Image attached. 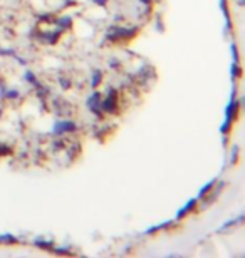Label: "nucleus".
Segmentation results:
<instances>
[{
  "instance_id": "obj_1",
  "label": "nucleus",
  "mask_w": 245,
  "mask_h": 258,
  "mask_svg": "<svg viewBox=\"0 0 245 258\" xmlns=\"http://www.w3.org/2000/svg\"><path fill=\"white\" fill-rule=\"evenodd\" d=\"M99 94H94L91 97L89 101H87V106H89V109L94 112V114H101V109H103V104H101V99H99Z\"/></svg>"
},
{
  "instance_id": "obj_2",
  "label": "nucleus",
  "mask_w": 245,
  "mask_h": 258,
  "mask_svg": "<svg viewBox=\"0 0 245 258\" xmlns=\"http://www.w3.org/2000/svg\"><path fill=\"white\" fill-rule=\"evenodd\" d=\"M76 126H74V122H71V121H61V122H57V126H56V133H66V131H74Z\"/></svg>"
},
{
  "instance_id": "obj_3",
  "label": "nucleus",
  "mask_w": 245,
  "mask_h": 258,
  "mask_svg": "<svg viewBox=\"0 0 245 258\" xmlns=\"http://www.w3.org/2000/svg\"><path fill=\"white\" fill-rule=\"evenodd\" d=\"M101 81V72H97V71H94V79H92V86H97V82Z\"/></svg>"
},
{
  "instance_id": "obj_4",
  "label": "nucleus",
  "mask_w": 245,
  "mask_h": 258,
  "mask_svg": "<svg viewBox=\"0 0 245 258\" xmlns=\"http://www.w3.org/2000/svg\"><path fill=\"white\" fill-rule=\"evenodd\" d=\"M96 2H106V0H96Z\"/></svg>"
}]
</instances>
